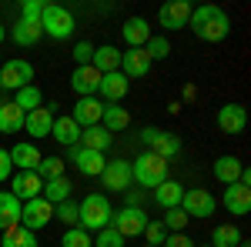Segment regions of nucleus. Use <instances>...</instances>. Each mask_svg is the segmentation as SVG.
Instances as JSON below:
<instances>
[{"label":"nucleus","instance_id":"nucleus-1","mask_svg":"<svg viewBox=\"0 0 251 247\" xmlns=\"http://www.w3.org/2000/svg\"><path fill=\"white\" fill-rule=\"evenodd\" d=\"M188 27L194 30V37L204 40V44H221V40L231 34V17L214 7V3H204V7H194Z\"/></svg>","mask_w":251,"mask_h":247},{"label":"nucleus","instance_id":"nucleus-2","mask_svg":"<svg viewBox=\"0 0 251 247\" xmlns=\"http://www.w3.org/2000/svg\"><path fill=\"white\" fill-rule=\"evenodd\" d=\"M111 214H114V207H111L107 194H87L77 204V227H84L87 234H97L100 227L111 224Z\"/></svg>","mask_w":251,"mask_h":247},{"label":"nucleus","instance_id":"nucleus-3","mask_svg":"<svg viewBox=\"0 0 251 247\" xmlns=\"http://www.w3.org/2000/svg\"><path fill=\"white\" fill-rule=\"evenodd\" d=\"M40 30L50 40H67L74 34V14L60 3H44V14H40Z\"/></svg>","mask_w":251,"mask_h":247},{"label":"nucleus","instance_id":"nucleus-4","mask_svg":"<svg viewBox=\"0 0 251 247\" xmlns=\"http://www.w3.org/2000/svg\"><path fill=\"white\" fill-rule=\"evenodd\" d=\"M131 177H134L141 187H151L154 190L157 184L168 180V160H161L154 154H141L131 160Z\"/></svg>","mask_w":251,"mask_h":247},{"label":"nucleus","instance_id":"nucleus-5","mask_svg":"<svg viewBox=\"0 0 251 247\" xmlns=\"http://www.w3.org/2000/svg\"><path fill=\"white\" fill-rule=\"evenodd\" d=\"M141 140L151 147L148 154H154V157H161V160H171V157L181 154L177 134H168V131H161V127H144V131H141Z\"/></svg>","mask_w":251,"mask_h":247},{"label":"nucleus","instance_id":"nucleus-6","mask_svg":"<svg viewBox=\"0 0 251 247\" xmlns=\"http://www.w3.org/2000/svg\"><path fill=\"white\" fill-rule=\"evenodd\" d=\"M30 80H34V67H30V60L14 57V60H7V64L0 67V87H3V90H14V94H17L20 87H27Z\"/></svg>","mask_w":251,"mask_h":247},{"label":"nucleus","instance_id":"nucleus-7","mask_svg":"<svg viewBox=\"0 0 251 247\" xmlns=\"http://www.w3.org/2000/svg\"><path fill=\"white\" fill-rule=\"evenodd\" d=\"M177 207L184 210L188 217H211L214 210H218V201H214V194H208L204 187H188Z\"/></svg>","mask_w":251,"mask_h":247},{"label":"nucleus","instance_id":"nucleus-8","mask_svg":"<svg viewBox=\"0 0 251 247\" xmlns=\"http://www.w3.org/2000/svg\"><path fill=\"white\" fill-rule=\"evenodd\" d=\"M50 221H54V204H47L44 197H34V201H27L20 207V227L40 230V227H47Z\"/></svg>","mask_w":251,"mask_h":247},{"label":"nucleus","instance_id":"nucleus-9","mask_svg":"<svg viewBox=\"0 0 251 247\" xmlns=\"http://www.w3.org/2000/svg\"><path fill=\"white\" fill-rule=\"evenodd\" d=\"M100 184L111 190V194H124V190H131V184H134V177H131V164H127V160H107L104 171H100Z\"/></svg>","mask_w":251,"mask_h":247},{"label":"nucleus","instance_id":"nucleus-10","mask_svg":"<svg viewBox=\"0 0 251 247\" xmlns=\"http://www.w3.org/2000/svg\"><path fill=\"white\" fill-rule=\"evenodd\" d=\"M148 224V214L141 207H121L111 214V227L121 234V237H137Z\"/></svg>","mask_w":251,"mask_h":247},{"label":"nucleus","instance_id":"nucleus-11","mask_svg":"<svg viewBox=\"0 0 251 247\" xmlns=\"http://www.w3.org/2000/svg\"><path fill=\"white\" fill-rule=\"evenodd\" d=\"M191 3L188 0H168L161 10H157V23L164 27V30H181V27H188V20H191Z\"/></svg>","mask_w":251,"mask_h":247},{"label":"nucleus","instance_id":"nucleus-12","mask_svg":"<svg viewBox=\"0 0 251 247\" xmlns=\"http://www.w3.org/2000/svg\"><path fill=\"white\" fill-rule=\"evenodd\" d=\"M67 160H74V167H77L84 177H100V171H104V154L97 151H87V147H80V144H74V147H67Z\"/></svg>","mask_w":251,"mask_h":247},{"label":"nucleus","instance_id":"nucleus-13","mask_svg":"<svg viewBox=\"0 0 251 247\" xmlns=\"http://www.w3.org/2000/svg\"><path fill=\"white\" fill-rule=\"evenodd\" d=\"M40 190H44V180L37 177V171H17V177L10 180V194L17 197L20 204L40 197Z\"/></svg>","mask_w":251,"mask_h":247},{"label":"nucleus","instance_id":"nucleus-14","mask_svg":"<svg viewBox=\"0 0 251 247\" xmlns=\"http://www.w3.org/2000/svg\"><path fill=\"white\" fill-rule=\"evenodd\" d=\"M7 154H10V164H14L17 171H37L40 160H44V154L37 151V144H30V140H20V144H14Z\"/></svg>","mask_w":251,"mask_h":247},{"label":"nucleus","instance_id":"nucleus-15","mask_svg":"<svg viewBox=\"0 0 251 247\" xmlns=\"http://www.w3.org/2000/svg\"><path fill=\"white\" fill-rule=\"evenodd\" d=\"M127 87H131V80L114 70V74H104L100 77V87H97V94L104 97V104H121L124 97H127Z\"/></svg>","mask_w":251,"mask_h":247},{"label":"nucleus","instance_id":"nucleus-16","mask_svg":"<svg viewBox=\"0 0 251 247\" xmlns=\"http://www.w3.org/2000/svg\"><path fill=\"white\" fill-rule=\"evenodd\" d=\"M221 204H225V210H228V214L245 217V214L251 210V187H245V184H231V187H225Z\"/></svg>","mask_w":251,"mask_h":247},{"label":"nucleus","instance_id":"nucleus-17","mask_svg":"<svg viewBox=\"0 0 251 247\" xmlns=\"http://www.w3.org/2000/svg\"><path fill=\"white\" fill-rule=\"evenodd\" d=\"M100 114H104V104L97 100V97H80L77 104H74V124H77L80 131L84 127H94V124H100Z\"/></svg>","mask_w":251,"mask_h":247},{"label":"nucleus","instance_id":"nucleus-18","mask_svg":"<svg viewBox=\"0 0 251 247\" xmlns=\"http://www.w3.org/2000/svg\"><path fill=\"white\" fill-rule=\"evenodd\" d=\"M50 127H54V107H37L30 114H24V131L30 137H50Z\"/></svg>","mask_w":251,"mask_h":247},{"label":"nucleus","instance_id":"nucleus-19","mask_svg":"<svg viewBox=\"0 0 251 247\" xmlns=\"http://www.w3.org/2000/svg\"><path fill=\"white\" fill-rule=\"evenodd\" d=\"M218 127L225 134H241L248 127V111H245L241 104H225V107L218 111Z\"/></svg>","mask_w":251,"mask_h":247},{"label":"nucleus","instance_id":"nucleus-20","mask_svg":"<svg viewBox=\"0 0 251 247\" xmlns=\"http://www.w3.org/2000/svg\"><path fill=\"white\" fill-rule=\"evenodd\" d=\"M121 37L127 44V50H134V47H144L148 40H151V23L144 17H131L124 20V27H121Z\"/></svg>","mask_w":251,"mask_h":247},{"label":"nucleus","instance_id":"nucleus-21","mask_svg":"<svg viewBox=\"0 0 251 247\" xmlns=\"http://www.w3.org/2000/svg\"><path fill=\"white\" fill-rule=\"evenodd\" d=\"M100 77H104V74H97L91 64H87V67H74V74H71V87H74L80 97H97Z\"/></svg>","mask_w":251,"mask_h":247},{"label":"nucleus","instance_id":"nucleus-22","mask_svg":"<svg viewBox=\"0 0 251 247\" xmlns=\"http://www.w3.org/2000/svg\"><path fill=\"white\" fill-rule=\"evenodd\" d=\"M151 70V57L144 47H134V50H124L121 54V74L124 77H144Z\"/></svg>","mask_w":251,"mask_h":247},{"label":"nucleus","instance_id":"nucleus-23","mask_svg":"<svg viewBox=\"0 0 251 247\" xmlns=\"http://www.w3.org/2000/svg\"><path fill=\"white\" fill-rule=\"evenodd\" d=\"M77 144H80V147H87V151L104 154L111 144H114V134L104 131L100 124H94V127H84V131H80V140H77Z\"/></svg>","mask_w":251,"mask_h":247},{"label":"nucleus","instance_id":"nucleus-24","mask_svg":"<svg viewBox=\"0 0 251 247\" xmlns=\"http://www.w3.org/2000/svg\"><path fill=\"white\" fill-rule=\"evenodd\" d=\"M91 67H94L97 74H114V70H121V50H117V47H111V44L94 47Z\"/></svg>","mask_w":251,"mask_h":247},{"label":"nucleus","instance_id":"nucleus-25","mask_svg":"<svg viewBox=\"0 0 251 247\" xmlns=\"http://www.w3.org/2000/svg\"><path fill=\"white\" fill-rule=\"evenodd\" d=\"M241 171H245V164H241L238 157H231V154H225V157L214 160V177H218L225 187L238 184V180H241Z\"/></svg>","mask_w":251,"mask_h":247},{"label":"nucleus","instance_id":"nucleus-26","mask_svg":"<svg viewBox=\"0 0 251 247\" xmlns=\"http://www.w3.org/2000/svg\"><path fill=\"white\" fill-rule=\"evenodd\" d=\"M20 207H24V204H20L10 190H0V234L20 224Z\"/></svg>","mask_w":251,"mask_h":247},{"label":"nucleus","instance_id":"nucleus-27","mask_svg":"<svg viewBox=\"0 0 251 247\" xmlns=\"http://www.w3.org/2000/svg\"><path fill=\"white\" fill-rule=\"evenodd\" d=\"M50 137L64 144V147H74L80 140V127L74 124V117H54V127H50Z\"/></svg>","mask_w":251,"mask_h":247},{"label":"nucleus","instance_id":"nucleus-28","mask_svg":"<svg viewBox=\"0 0 251 247\" xmlns=\"http://www.w3.org/2000/svg\"><path fill=\"white\" fill-rule=\"evenodd\" d=\"M181 197H184V184H177V180H164V184H157L154 187V204L164 210H171L181 204Z\"/></svg>","mask_w":251,"mask_h":247},{"label":"nucleus","instance_id":"nucleus-29","mask_svg":"<svg viewBox=\"0 0 251 247\" xmlns=\"http://www.w3.org/2000/svg\"><path fill=\"white\" fill-rule=\"evenodd\" d=\"M40 37H44L40 20H17V23H14V44H17V47H34Z\"/></svg>","mask_w":251,"mask_h":247},{"label":"nucleus","instance_id":"nucleus-30","mask_svg":"<svg viewBox=\"0 0 251 247\" xmlns=\"http://www.w3.org/2000/svg\"><path fill=\"white\" fill-rule=\"evenodd\" d=\"M24 131V111L14 107V100H0V134Z\"/></svg>","mask_w":251,"mask_h":247},{"label":"nucleus","instance_id":"nucleus-31","mask_svg":"<svg viewBox=\"0 0 251 247\" xmlns=\"http://www.w3.org/2000/svg\"><path fill=\"white\" fill-rule=\"evenodd\" d=\"M127 124H131V114H127L124 107H117V104H104V114H100V127H104V131L117 134V131H124Z\"/></svg>","mask_w":251,"mask_h":247},{"label":"nucleus","instance_id":"nucleus-32","mask_svg":"<svg viewBox=\"0 0 251 247\" xmlns=\"http://www.w3.org/2000/svg\"><path fill=\"white\" fill-rule=\"evenodd\" d=\"M14 107H17V111H24V114H30V111L44 107V94H40L34 84H27V87H20L17 94H14Z\"/></svg>","mask_w":251,"mask_h":247},{"label":"nucleus","instance_id":"nucleus-33","mask_svg":"<svg viewBox=\"0 0 251 247\" xmlns=\"http://www.w3.org/2000/svg\"><path fill=\"white\" fill-rule=\"evenodd\" d=\"M0 247H37V237H34V230L27 227H10L0 234Z\"/></svg>","mask_w":251,"mask_h":247},{"label":"nucleus","instance_id":"nucleus-34","mask_svg":"<svg viewBox=\"0 0 251 247\" xmlns=\"http://www.w3.org/2000/svg\"><path fill=\"white\" fill-rule=\"evenodd\" d=\"M40 197H44L47 204H60V201H71V180H67V177L47 180V184H44V190H40Z\"/></svg>","mask_w":251,"mask_h":247},{"label":"nucleus","instance_id":"nucleus-35","mask_svg":"<svg viewBox=\"0 0 251 247\" xmlns=\"http://www.w3.org/2000/svg\"><path fill=\"white\" fill-rule=\"evenodd\" d=\"M238 241H241V230L234 224H221L211 234V247H238Z\"/></svg>","mask_w":251,"mask_h":247},{"label":"nucleus","instance_id":"nucleus-36","mask_svg":"<svg viewBox=\"0 0 251 247\" xmlns=\"http://www.w3.org/2000/svg\"><path fill=\"white\" fill-rule=\"evenodd\" d=\"M37 177L47 184V180H57V177H64V157H44L37 167Z\"/></svg>","mask_w":251,"mask_h":247},{"label":"nucleus","instance_id":"nucleus-37","mask_svg":"<svg viewBox=\"0 0 251 247\" xmlns=\"http://www.w3.org/2000/svg\"><path fill=\"white\" fill-rule=\"evenodd\" d=\"M60 247H94V237L84 227H67L60 237Z\"/></svg>","mask_w":251,"mask_h":247},{"label":"nucleus","instance_id":"nucleus-38","mask_svg":"<svg viewBox=\"0 0 251 247\" xmlns=\"http://www.w3.org/2000/svg\"><path fill=\"white\" fill-rule=\"evenodd\" d=\"M188 221H191V217H188L181 207H171L168 214H164V221H161V224H164V230H171V234H184Z\"/></svg>","mask_w":251,"mask_h":247},{"label":"nucleus","instance_id":"nucleus-39","mask_svg":"<svg viewBox=\"0 0 251 247\" xmlns=\"http://www.w3.org/2000/svg\"><path fill=\"white\" fill-rule=\"evenodd\" d=\"M54 221L67 224V227H77V204H74V201H60V204H54Z\"/></svg>","mask_w":251,"mask_h":247},{"label":"nucleus","instance_id":"nucleus-40","mask_svg":"<svg viewBox=\"0 0 251 247\" xmlns=\"http://www.w3.org/2000/svg\"><path fill=\"white\" fill-rule=\"evenodd\" d=\"M91 237H94V247H124V237H121L111 224H107V227H100L97 234H91Z\"/></svg>","mask_w":251,"mask_h":247},{"label":"nucleus","instance_id":"nucleus-41","mask_svg":"<svg viewBox=\"0 0 251 247\" xmlns=\"http://www.w3.org/2000/svg\"><path fill=\"white\" fill-rule=\"evenodd\" d=\"M141 234H144L148 247H161V244H164V237H168V230H164V224H161V221H148Z\"/></svg>","mask_w":251,"mask_h":247},{"label":"nucleus","instance_id":"nucleus-42","mask_svg":"<svg viewBox=\"0 0 251 247\" xmlns=\"http://www.w3.org/2000/svg\"><path fill=\"white\" fill-rule=\"evenodd\" d=\"M144 50H148L151 60H164L168 54H171V44H168V37H151L148 44H144Z\"/></svg>","mask_w":251,"mask_h":247},{"label":"nucleus","instance_id":"nucleus-43","mask_svg":"<svg viewBox=\"0 0 251 247\" xmlns=\"http://www.w3.org/2000/svg\"><path fill=\"white\" fill-rule=\"evenodd\" d=\"M40 14H44V0H24L20 20H40Z\"/></svg>","mask_w":251,"mask_h":247},{"label":"nucleus","instance_id":"nucleus-44","mask_svg":"<svg viewBox=\"0 0 251 247\" xmlns=\"http://www.w3.org/2000/svg\"><path fill=\"white\" fill-rule=\"evenodd\" d=\"M91 57H94V44H87V40L74 44V60H77V67H87Z\"/></svg>","mask_w":251,"mask_h":247},{"label":"nucleus","instance_id":"nucleus-45","mask_svg":"<svg viewBox=\"0 0 251 247\" xmlns=\"http://www.w3.org/2000/svg\"><path fill=\"white\" fill-rule=\"evenodd\" d=\"M161 247H194V241L188 237V234H168Z\"/></svg>","mask_w":251,"mask_h":247},{"label":"nucleus","instance_id":"nucleus-46","mask_svg":"<svg viewBox=\"0 0 251 247\" xmlns=\"http://www.w3.org/2000/svg\"><path fill=\"white\" fill-rule=\"evenodd\" d=\"M10 174H14V164H10V154H7L3 147H0V184H3V180H7Z\"/></svg>","mask_w":251,"mask_h":247},{"label":"nucleus","instance_id":"nucleus-47","mask_svg":"<svg viewBox=\"0 0 251 247\" xmlns=\"http://www.w3.org/2000/svg\"><path fill=\"white\" fill-rule=\"evenodd\" d=\"M3 37H7V30H3V23H0V44H3Z\"/></svg>","mask_w":251,"mask_h":247},{"label":"nucleus","instance_id":"nucleus-48","mask_svg":"<svg viewBox=\"0 0 251 247\" xmlns=\"http://www.w3.org/2000/svg\"><path fill=\"white\" fill-rule=\"evenodd\" d=\"M238 247H251V244H248V241H245V237H241V241H238Z\"/></svg>","mask_w":251,"mask_h":247},{"label":"nucleus","instance_id":"nucleus-49","mask_svg":"<svg viewBox=\"0 0 251 247\" xmlns=\"http://www.w3.org/2000/svg\"><path fill=\"white\" fill-rule=\"evenodd\" d=\"M194 247H211V244H194Z\"/></svg>","mask_w":251,"mask_h":247},{"label":"nucleus","instance_id":"nucleus-50","mask_svg":"<svg viewBox=\"0 0 251 247\" xmlns=\"http://www.w3.org/2000/svg\"><path fill=\"white\" fill-rule=\"evenodd\" d=\"M0 90H3V87H0Z\"/></svg>","mask_w":251,"mask_h":247}]
</instances>
